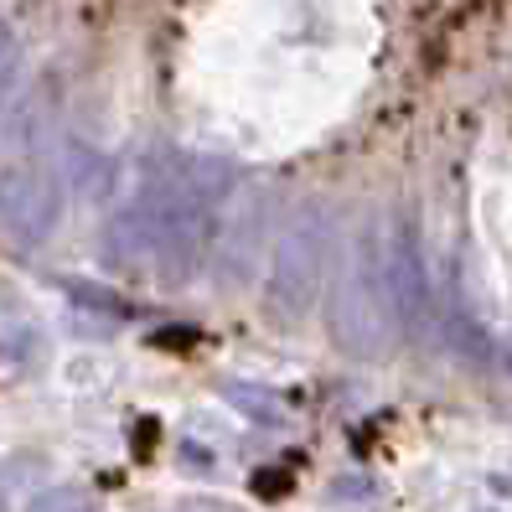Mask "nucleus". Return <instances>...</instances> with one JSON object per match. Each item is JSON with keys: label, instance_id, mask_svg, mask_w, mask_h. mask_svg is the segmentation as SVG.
I'll return each mask as SVG.
<instances>
[{"label": "nucleus", "instance_id": "f03ea898", "mask_svg": "<svg viewBox=\"0 0 512 512\" xmlns=\"http://www.w3.org/2000/svg\"><path fill=\"white\" fill-rule=\"evenodd\" d=\"M471 244L492 295L512 311V104L487 125L471 161Z\"/></svg>", "mask_w": 512, "mask_h": 512}, {"label": "nucleus", "instance_id": "f257e3e1", "mask_svg": "<svg viewBox=\"0 0 512 512\" xmlns=\"http://www.w3.org/2000/svg\"><path fill=\"white\" fill-rule=\"evenodd\" d=\"M512 0H197L171 63L187 130L254 166L373 135Z\"/></svg>", "mask_w": 512, "mask_h": 512}]
</instances>
